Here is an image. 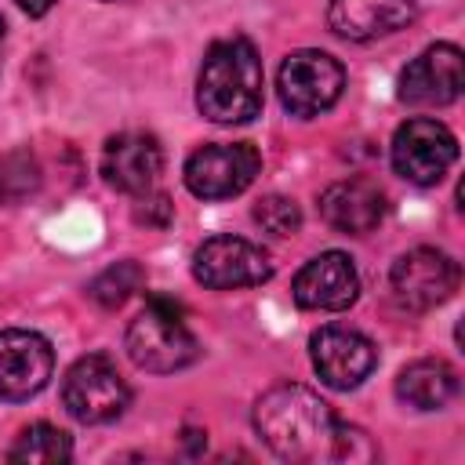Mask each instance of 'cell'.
Returning <instances> with one entry per match:
<instances>
[{
	"instance_id": "6da1fadb",
	"label": "cell",
	"mask_w": 465,
	"mask_h": 465,
	"mask_svg": "<svg viewBox=\"0 0 465 465\" xmlns=\"http://www.w3.org/2000/svg\"><path fill=\"white\" fill-rule=\"evenodd\" d=\"M254 429L272 454L283 461H374L378 447L371 436L341 421L327 400L298 381H280L254 403Z\"/></svg>"
},
{
	"instance_id": "7a4b0ae2",
	"label": "cell",
	"mask_w": 465,
	"mask_h": 465,
	"mask_svg": "<svg viewBox=\"0 0 465 465\" xmlns=\"http://www.w3.org/2000/svg\"><path fill=\"white\" fill-rule=\"evenodd\" d=\"M262 58L247 36L214 40L196 76V105L214 124H247L262 113Z\"/></svg>"
},
{
	"instance_id": "3957f363",
	"label": "cell",
	"mask_w": 465,
	"mask_h": 465,
	"mask_svg": "<svg viewBox=\"0 0 465 465\" xmlns=\"http://www.w3.org/2000/svg\"><path fill=\"white\" fill-rule=\"evenodd\" d=\"M127 356L149 374H174L200 360V341L171 298H153L127 327Z\"/></svg>"
},
{
	"instance_id": "277c9868",
	"label": "cell",
	"mask_w": 465,
	"mask_h": 465,
	"mask_svg": "<svg viewBox=\"0 0 465 465\" xmlns=\"http://www.w3.org/2000/svg\"><path fill=\"white\" fill-rule=\"evenodd\" d=\"M62 403L65 411L84 421V425H105L113 418H120L131 403V389L124 381V374L116 371V363L102 352L80 356L65 378H62Z\"/></svg>"
},
{
	"instance_id": "5b68a950",
	"label": "cell",
	"mask_w": 465,
	"mask_h": 465,
	"mask_svg": "<svg viewBox=\"0 0 465 465\" xmlns=\"http://www.w3.org/2000/svg\"><path fill=\"white\" fill-rule=\"evenodd\" d=\"M345 87V69L327 51H291L276 73L280 102L291 116H320L327 113Z\"/></svg>"
},
{
	"instance_id": "8992f818",
	"label": "cell",
	"mask_w": 465,
	"mask_h": 465,
	"mask_svg": "<svg viewBox=\"0 0 465 465\" xmlns=\"http://www.w3.org/2000/svg\"><path fill=\"white\" fill-rule=\"evenodd\" d=\"M262 171V156L251 142H211L185 160V185L200 200L240 196Z\"/></svg>"
},
{
	"instance_id": "52a82bcc",
	"label": "cell",
	"mask_w": 465,
	"mask_h": 465,
	"mask_svg": "<svg viewBox=\"0 0 465 465\" xmlns=\"http://www.w3.org/2000/svg\"><path fill=\"white\" fill-rule=\"evenodd\" d=\"M458 280H461L458 262L436 247H414L400 254L389 272L392 298L400 302V309H411V312L443 305L458 291Z\"/></svg>"
},
{
	"instance_id": "ba28073f",
	"label": "cell",
	"mask_w": 465,
	"mask_h": 465,
	"mask_svg": "<svg viewBox=\"0 0 465 465\" xmlns=\"http://www.w3.org/2000/svg\"><path fill=\"white\" fill-rule=\"evenodd\" d=\"M458 160V138L429 116H414L392 134V167L414 185H436Z\"/></svg>"
},
{
	"instance_id": "9c48e42d",
	"label": "cell",
	"mask_w": 465,
	"mask_h": 465,
	"mask_svg": "<svg viewBox=\"0 0 465 465\" xmlns=\"http://www.w3.org/2000/svg\"><path fill=\"white\" fill-rule=\"evenodd\" d=\"M193 276L211 291L258 287L272 276V258L243 236H211L193 254Z\"/></svg>"
},
{
	"instance_id": "30bf717a",
	"label": "cell",
	"mask_w": 465,
	"mask_h": 465,
	"mask_svg": "<svg viewBox=\"0 0 465 465\" xmlns=\"http://www.w3.org/2000/svg\"><path fill=\"white\" fill-rule=\"evenodd\" d=\"M309 356L323 385L331 389H356L374 367H378V349L371 338H363L352 327H320L309 338Z\"/></svg>"
},
{
	"instance_id": "8fae6325",
	"label": "cell",
	"mask_w": 465,
	"mask_h": 465,
	"mask_svg": "<svg viewBox=\"0 0 465 465\" xmlns=\"http://www.w3.org/2000/svg\"><path fill=\"white\" fill-rule=\"evenodd\" d=\"M54 371L51 341L36 331H0V400L22 403L36 396Z\"/></svg>"
},
{
	"instance_id": "7c38bea8",
	"label": "cell",
	"mask_w": 465,
	"mask_h": 465,
	"mask_svg": "<svg viewBox=\"0 0 465 465\" xmlns=\"http://www.w3.org/2000/svg\"><path fill=\"white\" fill-rule=\"evenodd\" d=\"M291 294L302 309H312V312H341L356 302L360 294V276H356V265L349 254L341 251H323L316 258H309L294 283H291Z\"/></svg>"
},
{
	"instance_id": "4fadbf2b",
	"label": "cell",
	"mask_w": 465,
	"mask_h": 465,
	"mask_svg": "<svg viewBox=\"0 0 465 465\" xmlns=\"http://www.w3.org/2000/svg\"><path fill=\"white\" fill-rule=\"evenodd\" d=\"M160 171H163V149L153 134L124 131V134L109 138L105 149H102V178L116 193L142 196V193L153 189Z\"/></svg>"
},
{
	"instance_id": "5bb4252c",
	"label": "cell",
	"mask_w": 465,
	"mask_h": 465,
	"mask_svg": "<svg viewBox=\"0 0 465 465\" xmlns=\"http://www.w3.org/2000/svg\"><path fill=\"white\" fill-rule=\"evenodd\" d=\"M461 94V51L454 44L425 47L400 73V98L407 105H450Z\"/></svg>"
},
{
	"instance_id": "9a60e30c",
	"label": "cell",
	"mask_w": 465,
	"mask_h": 465,
	"mask_svg": "<svg viewBox=\"0 0 465 465\" xmlns=\"http://www.w3.org/2000/svg\"><path fill=\"white\" fill-rule=\"evenodd\" d=\"M418 18L414 0H331L327 22L345 40H378L396 29H407Z\"/></svg>"
},
{
	"instance_id": "2e32d148",
	"label": "cell",
	"mask_w": 465,
	"mask_h": 465,
	"mask_svg": "<svg viewBox=\"0 0 465 465\" xmlns=\"http://www.w3.org/2000/svg\"><path fill=\"white\" fill-rule=\"evenodd\" d=\"M320 214L331 229L349 232V236H363V232L381 225L385 193L367 178H345V182H334L331 189H323Z\"/></svg>"
},
{
	"instance_id": "e0dca14e",
	"label": "cell",
	"mask_w": 465,
	"mask_h": 465,
	"mask_svg": "<svg viewBox=\"0 0 465 465\" xmlns=\"http://www.w3.org/2000/svg\"><path fill=\"white\" fill-rule=\"evenodd\" d=\"M396 396L414 411H440L458 396V374L443 360H414L400 371Z\"/></svg>"
},
{
	"instance_id": "ac0fdd59",
	"label": "cell",
	"mask_w": 465,
	"mask_h": 465,
	"mask_svg": "<svg viewBox=\"0 0 465 465\" xmlns=\"http://www.w3.org/2000/svg\"><path fill=\"white\" fill-rule=\"evenodd\" d=\"M7 458L11 461H29V465H62V461L73 458V440L62 429H54L47 421H36V425L18 432Z\"/></svg>"
},
{
	"instance_id": "d6986e66",
	"label": "cell",
	"mask_w": 465,
	"mask_h": 465,
	"mask_svg": "<svg viewBox=\"0 0 465 465\" xmlns=\"http://www.w3.org/2000/svg\"><path fill=\"white\" fill-rule=\"evenodd\" d=\"M142 283H145V269H142L134 258H124V262L102 269V272L91 280L87 294H91L102 309H120L134 291H142Z\"/></svg>"
},
{
	"instance_id": "ffe728a7",
	"label": "cell",
	"mask_w": 465,
	"mask_h": 465,
	"mask_svg": "<svg viewBox=\"0 0 465 465\" xmlns=\"http://www.w3.org/2000/svg\"><path fill=\"white\" fill-rule=\"evenodd\" d=\"M36 185H40V167L25 149L0 156V203H18L29 193H36Z\"/></svg>"
},
{
	"instance_id": "44dd1931",
	"label": "cell",
	"mask_w": 465,
	"mask_h": 465,
	"mask_svg": "<svg viewBox=\"0 0 465 465\" xmlns=\"http://www.w3.org/2000/svg\"><path fill=\"white\" fill-rule=\"evenodd\" d=\"M254 222H258L265 232H272V236H291V232L302 229V207H298L291 196L272 193V196L258 200V207H254Z\"/></svg>"
},
{
	"instance_id": "7402d4cb",
	"label": "cell",
	"mask_w": 465,
	"mask_h": 465,
	"mask_svg": "<svg viewBox=\"0 0 465 465\" xmlns=\"http://www.w3.org/2000/svg\"><path fill=\"white\" fill-rule=\"evenodd\" d=\"M171 214H174V207H171V200H167L163 193H153V196L142 193V200H138V207H134V218L145 222V225H167Z\"/></svg>"
},
{
	"instance_id": "603a6c76",
	"label": "cell",
	"mask_w": 465,
	"mask_h": 465,
	"mask_svg": "<svg viewBox=\"0 0 465 465\" xmlns=\"http://www.w3.org/2000/svg\"><path fill=\"white\" fill-rule=\"evenodd\" d=\"M25 15H33V18H40V15H47L51 7H54V0H15Z\"/></svg>"
},
{
	"instance_id": "cb8c5ba5",
	"label": "cell",
	"mask_w": 465,
	"mask_h": 465,
	"mask_svg": "<svg viewBox=\"0 0 465 465\" xmlns=\"http://www.w3.org/2000/svg\"><path fill=\"white\" fill-rule=\"evenodd\" d=\"M0 44H4V18H0Z\"/></svg>"
}]
</instances>
